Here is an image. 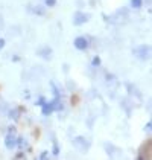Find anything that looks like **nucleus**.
<instances>
[{"instance_id":"7ed1b4c3","label":"nucleus","mask_w":152,"mask_h":160,"mask_svg":"<svg viewBox=\"0 0 152 160\" xmlns=\"http://www.w3.org/2000/svg\"><path fill=\"white\" fill-rule=\"evenodd\" d=\"M5 145H6V148H9V149H12V148H15V145H17V139L14 137V134H9L6 136V140H5Z\"/></svg>"},{"instance_id":"423d86ee","label":"nucleus","mask_w":152,"mask_h":160,"mask_svg":"<svg viewBox=\"0 0 152 160\" xmlns=\"http://www.w3.org/2000/svg\"><path fill=\"white\" fill-rule=\"evenodd\" d=\"M46 3H47L49 6H53V5L56 3V0H46Z\"/></svg>"},{"instance_id":"0eeeda50","label":"nucleus","mask_w":152,"mask_h":160,"mask_svg":"<svg viewBox=\"0 0 152 160\" xmlns=\"http://www.w3.org/2000/svg\"><path fill=\"white\" fill-rule=\"evenodd\" d=\"M3 46H5V40H2V38H0V49H2Z\"/></svg>"},{"instance_id":"f03ea898","label":"nucleus","mask_w":152,"mask_h":160,"mask_svg":"<svg viewBox=\"0 0 152 160\" xmlns=\"http://www.w3.org/2000/svg\"><path fill=\"white\" fill-rule=\"evenodd\" d=\"M88 20V15L84 12H76L75 17H73V23L75 25H82V23H85Z\"/></svg>"},{"instance_id":"20e7f679","label":"nucleus","mask_w":152,"mask_h":160,"mask_svg":"<svg viewBox=\"0 0 152 160\" xmlns=\"http://www.w3.org/2000/svg\"><path fill=\"white\" fill-rule=\"evenodd\" d=\"M131 3H132L134 8H140L141 6V0H131Z\"/></svg>"},{"instance_id":"f257e3e1","label":"nucleus","mask_w":152,"mask_h":160,"mask_svg":"<svg viewBox=\"0 0 152 160\" xmlns=\"http://www.w3.org/2000/svg\"><path fill=\"white\" fill-rule=\"evenodd\" d=\"M75 48L79 50H85L88 48V41H87L84 37H78L75 40Z\"/></svg>"},{"instance_id":"39448f33","label":"nucleus","mask_w":152,"mask_h":160,"mask_svg":"<svg viewBox=\"0 0 152 160\" xmlns=\"http://www.w3.org/2000/svg\"><path fill=\"white\" fill-rule=\"evenodd\" d=\"M99 64H101V60H99V58L96 57V58L93 60V66H99Z\"/></svg>"}]
</instances>
